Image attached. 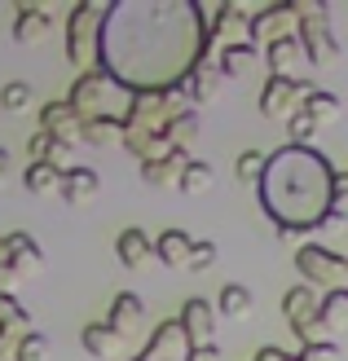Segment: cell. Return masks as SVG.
Masks as SVG:
<instances>
[{
    "label": "cell",
    "instance_id": "cell-1",
    "mask_svg": "<svg viewBox=\"0 0 348 361\" xmlns=\"http://www.w3.org/2000/svg\"><path fill=\"white\" fill-rule=\"evenodd\" d=\"M260 203L278 225V238L296 243L335 212V168L313 146H282L265 164Z\"/></svg>",
    "mask_w": 348,
    "mask_h": 361
},
{
    "label": "cell",
    "instance_id": "cell-2",
    "mask_svg": "<svg viewBox=\"0 0 348 361\" xmlns=\"http://www.w3.org/2000/svg\"><path fill=\"white\" fill-rule=\"evenodd\" d=\"M300 18V49H304V62L326 66L331 58H340V40L331 35V9L318 5V0H291Z\"/></svg>",
    "mask_w": 348,
    "mask_h": 361
},
{
    "label": "cell",
    "instance_id": "cell-3",
    "mask_svg": "<svg viewBox=\"0 0 348 361\" xmlns=\"http://www.w3.org/2000/svg\"><path fill=\"white\" fill-rule=\"evenodd\" d=\"M313 93V84L300 75H269L260 88V115L265 119H291L304 106V97Z\"/></svg>",
    "mask_w": 348,
    "mask_h": 361
},
{
    "label": "cell",
    "instance_id": "cell-4",
    "mask_svg": "<svg viewBox=\"0 0 348 361\" xmlns=\"http://www.w3.org/2000/svg\"><path fill=\"white\" fill-rule=\"evenodd\" d=\"M102 18H106L102 5H76L71 9V18H66V58H71V66L93 62V44H97Z\"/></svg>",
    "mask_w": 348,
    "mask_h": 361
},
{
    "label": "cell",
    "instance_id": "cell-5",
    "mask_svg": "<svg viewBox=\"0 0 348 361\" xmlns=\"http://www.w3.org/2000/svg\"><path fill=\"white\" fill-rule=\"evenodd\" d=\"M296 269L304 274V282H322L326 291H340V286L348 282V260L335 256L331 247H313V243H304L296 251Z\"/></svg>",
    "mask_w": 348,
    "mask_h": 361
},
{
    "label": "cell",
    "instance_id": "cell-6",
    "mask_svg": "<svg viewBox=\"0 0 348 361\" xmlns=\"http://www.w3.org/2000/svg\"><path fill=\"white\" fill-rule=\"evenodd\" d=\"M282 317H287V326L296 331L300 348H304V344H318V339H322V322H318V295H313V286H291V291L282 295Z\"/></svg>",
    "mask_w": 348,
    "mask_h": 361
},
{
    "label": "cell",
    "instance_id": "cell-7",
    "mask_svg": "<svg viewBox=\"0 0 348 361\" xmlns=\"http://www.w3.org/2000/svg\"><path fill=\"white\" fill-rule=\"evenodd\" d=\"M208 40L216 49H225V44H251V13L243 5H234V0H225V5L216 9V23L208 27Z\"/></svg>",
    "mask_w": 348,
    "mask_h": 361
},
{
    "label": "cell",
    "instance_id": "cell-8",
    "mask_svg": "<svg viewBox=\"0 0 348 361\" xmlns=\"http://www.w3.org/2000/svg\"><path fill=\"white\" fill-rule=\"evenodd\" d=\"M300 31V18H296V5H269L260 13H251V44L256 40H287V35H296Z\"/></svg>",
    "mask_w": 348,
    "mask_h": 361
},
{
    "label": "cell",
    "instance_id": "cell-9",
    "mask_svg": "<svg viewBox=\"0 0 348 361\" xmlns=\"http://www.w3.org/2000/svg\"><path fill=\"white\" fill-rule=\"evenodd\" d=\"M176 326H181V335H186V344L190 348H198V344H212V331H216V309L208 300H186L181 304V317H176Z\"/></svg>",
    "mask_w": 348,
    "mask_h": 361
},
{
    "label": "cell",
    "instance_id": "cell-10",
    "mask_svg": "<svg viewBox=\"0 0 348 361\" xmlns=\"http://www.w3.org/2000/svg\"><path fill=\"white\" fill-rule=\"evenodd\" d=\"M58 194L66 198V207H88V203H97V194H102V176H97V168L76 164L71 172H62Z\"/></svg>",
    "mask_w": 348,
    "mask_h": 361
},
{
    "label": "cell",
    "instance_id": "cell-11",
    "mask_svg": "<svg viewBox=\"0 0 348 361\" xmlns=\"http://www.w3.org/2000/svg\"><path fill=\"white\" fill-rule=\"evenodd\" d=\"M80 128H84V119L71 111L66 102H44L40 106V133L66 141V146H80Z\"/></svg>",
    "mask_w": 348,
    "mask_h": 361
},
{
    "label": "cell",
    "instance_id": "cell-12",
    "mask_svg": "<svg viewBox=\"0 0 348 361\" xmlns=\"http://www.w3.org/2000/svg\"><path fill=\"white\" fill-rule=\"evenodd\" d=\"M186 335H181V326H176V317L172 322H163V326L150 335V344L141 348V357H133V361H186Z\"/></svg>",
    "mask_w": 348,
    "mask_h": 361
},
{
    "label": "cell",
    "instance_id": "cell-13",
    "mask_svg": "<svg viewBox=\"0 0 348 361\" xmlns=\"http://www.w3.org/2000/svg\"><path fill=\"white\" fill-rule=\"evenodd\" d=\"M190 164V150H172L168 159H155V164H141V180L155 190H176L181 185V172Z\"/></svg>",
    "mask_w": 348,
    "mask_h": 361
},
{
    "label": "cell",
    "instance_id": "cell-14",
    "mask_svg": "<svg viewBox=\"0 0 348 361\" xmlns=\"http://www.w3.org/2000/svg\"><path fill=\"white\" fill-rule=\"evenodd\" d=\"M141 317H145V304H141L133 291H119V295L111 300V313H106V326H111V331L124 339V335H133V331L141 326Z\"/></svg>",
    "mask_w": 348,
    "mask_h": 361
},
{
    "label": "cell",
    "instance_id": "cell-15",
    "mask_svg": "<svg viewBox=\"0 0 348 361\" xmlns=\"http://www.w3.org/2000/svg\"><path fill=\"white\" fill-rule=\"evenodd\" d=\"M5 243H9V269H13L18 278H23V274H31V269H40V264H44V251H40V243H35V238H31L27 229H13V233H9Z\"/></svg>",
    "mask_w": 348,
    "mask_h": 361
},
{
    "label": "cell",
    "instance_id": "cell-16",
    "mask_svg": "<svg viewBox=\"0 0 348 361\" xmlns=\"http://www.w3.org/2000/svg\"><path fill=\"white\" fill-rule=\"evenodd\" d=\"M190 247H194V238L186 229H163L155 238V256L168 269H190Z\"/></svg>",
    "mask_w": 348,
    "mask_h": 361
},
{
    "label": "cell",
    "instance_id": "cell-17",
    "mask_svg": "<svg viewBox=\"0 0 348 361\" xmlns=\"http://www.w3.org/2000/svg\"><path fill=\"white\" fill-rule=\"evenodd\" d=\"M115 256H119V264L124 269H141L145 260L155 256V238H145V229H124L119 238H115Z\"/></svg>",
    "mask_w": 348,
    "mask_h": 361
},
{
    "label": "cell",
    "instance_id": "cell-18",
    "mask_svg": "<svg viewBox=\"0 0 348 361\" xmlns=\"http://www.w3.org/2000/svg\"><path fill=\"white\" fill-rule=\"evenodd\" d=\"M49 27H53V13H49V9L18 5V23H13V40H18V44H35V40H44Z\"/></svg>",
    "mask_w": 348,
    "mask_h": 361
},
{
    "label": "cell",
    "instance_id": "cell-19",
    "mask_svg": "<svg viewBox=\"0 0 348 361\" xmlns=\"http://www.w3.org/2000/svg\"><path fill=\"white\" fill-rule=\"evenodd\" d=\"M265 62L273 75H291L300 62H304V49H300V35H287V40H273L265 44Z\"/></svg>",
    "mask_w": 348,
    "mask_h": 361
},
{
    "label": "cell",
    "instance_id": "cell-20",
    "mask_svg": "<svg viewBox=\"0 0 348 361\" xmlns=\"http://www.w3.org/2000/svg\"><path fill=\"white\" fill-rule=\"evenodd\" d=\"M318 322H322V335L348 326V286H340V291H326V295L318 300Z\"/></svg>",
    "mask_w": 348,
    "mask_h": 361
},
{
    "label": "cell",
    "instance_id": "cell-21",
    "mask_svg": "<svg viewBox=\"0 0 348 361\" xmlns=\"http://www.w3.org/2000/svg\"><path fill=\"white\" fill-rule=\"evenodd\" d=\"M80 344H84L88 357H111V353L119 348V335L106 326V322H88L84 335H80Z\"/></svg>",
    "mask_w": 348,
    "mask_h": 361
},
{
    "label": "cell",
    "instance_id": "cell-22",
    "mask_svg": "<svg viewBox=\"0 0 348 361\" xmlns=\"http://www.w3.org/2000/svg\"><path fill=\"white\" fill-rule=\"evenodd\" d=\"M251 291L243 282H225L221 286V295H216V309H221V317H247L251 313Z\"/></svg>",
    "mask_w": 348,
    "mask_h": 361
},
{
    "label": "cell",
    "instance_id": "cell-23",
    "mask_svg": "<svg viewBox=\"0 0 348 361\" xmlns=\"http://www.w3.org/2000/svg\"><path fill=\"white\" fill-rule=\"evenodd\" d=\"M300 111H304V115H308V119H313L318 128H322V123L340 119V97H335V93H326V88H313V93L304 97V106H300Z\"/></svg>",
    "mask_w": 348,
    "mask_h": 361
},
{
    "label": "cell",
    "instance_id": "cell-24",
    "mask_svg": "<svg viewBox=\"0 0 348 361\" xmlns=\"http://www.w3.org/2000/svg\"><path fill=\"white\" fill-rule=\"evenodd\" d=\"M216 185V172H212V164H203V159H190V164H186V172H181V194H208Z\"/></svg>",
    "mask_w": 348,
    "mask_h": 361
},
{
    "label": "cell",
    "instance_id": "cell-25",
    "mask_svg": "<svg viewBox=\"0 0 348 361\" xmlns=\"http://www.w3.org/2000/svg\"><path fill=\"white\" fill-rule=\"evenodd\" d=\"M163 137H168L172 150H190V141L198 137V111H194V106H186V111L168 123V133H163Z\"/></svg>",
    "mask_w": 348,
    "mask_h": 361
},
{
    "label": "cell",
    "instance_id": "cell-26",
    "mask_svg": "<svg viewBox=\"0 0 348 361\" xmlns=\"http://www.w3.org/2000/svg\"><path fill=\"white\" fill-rule=\"evenodd\" d=\"M251 62H256V44H225V49H216V66H221V75H243Z\"/></svg>",
    "mask_w": 348,
    "mask_h": 361
},
{
    "label": "cell",
    "instance_id": "cell-27",
    "mask_svg": "<svg viewBox=\"0 0 348 361\" xmlns=\"http://www.w3.org/2000/svg\"><path fill=\"white\" fill-rule=\"evenodd\" d=\"M111 137H124V119H84L80 128L84 146H111Z\"/></svg>",
    "mask_w": 348,
    "mask_h": 361
},
{
    "label": "cell",
    "instance_id": "cell-28",
    "mask_svg": "<svg viewBox=\"0 0 348 361\" xmlns=\"http://www.w3.org/2000/svg\"><path fill=\"white\" fill-rule=\"evenodd\" d=\"M58 180H62V172L49 168V164H27V172H23V185L31 194H53V190H58Z\"/></svg>",
    "mask_w": 348,
    "mask_h": 361
},
{
    "label": "cell",
    "instance_id": "cell-29",
    "mask_svg": "<svg viewBox=\"0 0 348 361\" xmlns=\"http://www.w3.org/2000/svg\"><path fill=\"white\" fill-rule=\"evenodd\" d=\"M0 106H5L9 115H23V111H31V84H23V80H9L5 88H0Z\"/></svg>",
    "mask_w": 348,
    "mask_h": 361
},
{
    "label": "cell",
    "instance_id": "cell-30",
    "mask_svg": "<svg viewBox=\"0 0 348 361\" xmlns=\"http://www.w3.org/2000/svg\"><path fill=\"white\" fill-rule=\"evenodd\" d=\"M265 164H269V154L243 150V154L234 159V176H238V180H260V176H265Z\"/></svg>",
    "mask_w": 348,
    "mask_h": 361
},
{
    "label": "cell",
    "instance_id": "cell-31",
    "mask_svg": "<svg viewBox=\"0 0 348 361\" xmlns=\"http://www.w3.org/2000/svg\"><path fill=\"white\" fill-rule=\"evenodd\" d=\"M27 335H31V326H18V322H9V326H0V361H13Z\"/></svg>",
    "mask_w": 348,
    "mask_h": 361
},
{
    "label": "cell",
    "instance_id": "cell-32",
    "mask_svg": "<svg viewBox=\"0 0 348 361\" xmlns=\"http://www.w3.org/2000/svg\"><path fill=\"white\" fill-rule=\"evenodd\" d=\"M287 137H291V146H308V141L318 137V123L308 119L304 111H296V115L287 119Z\"/></svg>",
    "mask_w": 348,
    "mask_h": 361
},
{
    "label": "cell",
    "instance_id": "cell-33",
    "mask_svg": "<svg viewBox=\"0 0 348 361\" xmlns=\"http://www.w3.org/2000/svg\"><path fill=\"white\" fill-rule=\"evenodd\" d=\"M13 361H49V335L31 331V335L23 339V348H18V357H13Z\"/></svg>",
    "mask_w": 348,
    "mask_h": 361
},
{
    "label": "cell",
    "instance_id": "cell-34",
    "mask_svg": "<svg viewBox=\"0 0 348 361\" xmlns=\"http://www.w3.org/2000/svg\"><path fill=\"white\" fill-rule=\"evenodd\" d=\"M9 322H18V326H31V313H27L9 291H0V326H9Z\"/></svg>",
    "mask_w": 348,
    "mask_h": 361
},
{
    "label": "cell",
    "instance_id": "cell-35",
    "mask_svg": "<svg viewBox=\"0 0 348 361\" xmlns=\"http://www.w3.org/2000/svg\"><path fill=\"white\" fill-rule=\"evenodd\" d=\"M296 361H340V348L331 344V339H318V344H304L296 353Z\"/></svg>",
    "mask_w": 348,
    "mask_h": 361
},
{
    "label": "cell",
    "instance_id": "cell-36",
    "mask_svg": "<svg viewBox=\"0 0 348 361\" xmlns=\"http://www.w3.org/2000/svg\"><path fill=\"white\" fill-rule=\"evenodd\" d=\"M212 264H216V243L194 238V247H190V269H212Z\"/></svg>",
    "mask_w": 348,
    "mask_h": 361
},
{
    "label": "cell",
    "instance_id": "cell-37",
    "mask_svg": "<svg viewBox=\"0 0 348 361\" xmlns=\"http://www.w3.org/2000/svg\"><path fill=\"white\" fill-rule=\"evenodd\" d=\"M186 361H221V348H216V344H198V348H186Z\"/></svg>",
    "mask_w": 348,
    "mask_h": 361
},
{
    "label": "cell",
    "instance_id": "cell-38",
    "mask_svg": "<svg viewBox=\"0 0 348 361\" xmlns=\"http://www.w3.org/2000/svg\"><path fill=\"white\" fill-rule=\"evenodd\" d=\"M251 361H296V357H287L282 348H273V344H265V348H260V353H256Z\"/></svg>",
    "mask_w": 348,
    "mask_h": 361
},
{
    "label": "cell",
    "instance_id": "cell-39",
    "mask_svg": "<svg viewBox=\"0 0 348 361\" xmlns=\"http://www.w3.org/2000/svg\"><path fill=\"white\" fill-rule=\"evenodd\" d=\"M5 172H9V150L0 146V185H5Z\"/></svg>",
    "mask_w": 348,
    "mask_h": 361
},
{
    "label": "cell",
    "instance_id": "cell-40",
    "mask_svg": "<svg viewBox=\"0 0 348 361\" xmlns=\"http://www.w3.org/2000/svg\"><path fill=\"white\" fill-rule=\"evenodd\" d=\"M0 269H9V243L0 238Z\"/></svg>",
    "mask_w": 348,
    "mask_h": 361
},
{
    "label": "cell",
    "instance_id": "cell-41",
    "mask_svg": "<svg viewBox=\"0 0 348 361\" xmlns=\"http://www.w3.org/2000/svg\"><path fill=\"white\" fill-rule=\"evenodd\" d=\"M344 260H348V251H344Z\"/></svg>",
    "mask_w": 348,
    "mask_h": 361
},
{
    "label": "cell",
    "instance_id": "cell-42",
    "mask_svg": "<svg viewBox=\"0 0 348 361\" xmlns=\"http://www.w3.org/2000/svg\"><path fill=\"white\" fill-rule=\"evenodd\" d=\"M344 180H348V172H344Z\"/></svg>",
    "mask_w": 348,
    "mask_h": 361
}]
</instances>
